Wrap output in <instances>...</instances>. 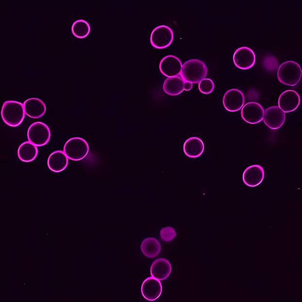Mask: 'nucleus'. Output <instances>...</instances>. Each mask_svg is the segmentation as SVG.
<instances>
[{"label": "nucleus", "instance_id": "nucleus-1", "mask_svg": "<svg viewBox=\"0 0 302 302\" xmlns=\"http://www.w3.org/2000/svg\"><path fill=\"white\" fill-rule=\"evenodd\" d=\"M207 71V67L203 61L192 59L183 65L180 76L185 82L199 83L205 78Z\"/></svg>", "mask_w": 302, "mask_h": 302}, {"label": "nucleus", "instance_id": "nucleus-2", "mask_svg": "<svg viewBox=\"0 0 302 302\" xmlns=\"http://www.w3.org/2000/svg\"><path fill=\"white\" fill-rule=\"evenodd\" d=\"M25 115L23 104L16 101H7L2 106L1 116L3 121L11 127L19 126Z\"/></svg>", "mask_w": 302, "mask_h": 302}, {"label": "nucleus", "instance_id": "nucleus-3", "mask_svg": "<svg viewBox=\"0 0 302 302\" xmlns=\"http://www.w3.org/2000/svg\"><path fill=\"white\" fill-rule=\"evenodd\" d=\"M302 75V71L300 65L292 60L281 64L277 72L279 81L290 86L296 85L300 81Z\"/></svg>", "mask_w": 302, "mask_h": 302}, {"label": "nucleus", "instance_id": "nucleus-4", "mask_svg": "<svg viewBox=\"0 0 302 302\" xmlns=\"http://www.w3.org/2000/svg\"><path fill=\"white\" fill-rule=\"evenodd\" d=\"M89 150L87 142L84 139L79 137L68 139L64 147V152L67 157L74 161L84 159L88 154Z\"/></svg>", "mask_w": 302, "mask_h": 302}, {"label": "nucleus", "instance_id": "nucleus-5", "mask_svg": "<svg viewBox=\"0 0 302 302\" xmlns=\"http://www.w3.org/2000/svg\"><path fill=\"white\" fill-rule=\"evenodd\" d=\"M27 137L29 141L36 147L44 146L50 140V131L46 124L35 122L28 128Z\"/></svg>", "mask_w": 302, "mask_h": 302}, {"label": "nucleus", "instance_id": "nucleus-6", "mask_svg": "<svg viewBox=\"0 0 302 302\" xmlns=\"http://www.w3.org/2000/svg\"><path fill=\"white\" fill-rule=\"evenodd\" d=\"M173 38V32L170 27L160 25L152 30L150 36V42L153 47L162 49L169 46Z\"/></svg>", "mask_w": 302, "mask_h": 302}, {"label": "nucleus", "instance_id": "nucleus-7", "mask_svg": "<svg viewBox=\"0 0 302 302\" xmlns=\"http://www.w3.org/2000/svg\"><path fill=\"white\" fill-rule=\"evenodd\" d=\"M233 59L236 67L242 69H248L255 64V55L252 49L243 46L235 50Z\"/></svg>", "mask_w": 302, "mask_h": 302}, {"label": "nucleus", "instance_id": "nucleus-8", "mask_svg": "<svg viewBox=\"0 0 302 302\" xmlns=\"http://www.w3.org/2000/svg\"><path fill=\"white\" fill-rule=\"evenodd\" d=\"M264 110L259 103L249 102L242 107L241 116L246 122L255 124L261 122L263 118Z\"/></svg>", "mask_w": 302, "mask_h": 302}, {"label": "nucleus", "instance_id": "nucleus-9", "mask_svg": "<svg viewBox=\"0 0 302 302\" xmlns=\"http://www.w3.org/2000/svg\"><path fill=\"white\" fill-rule=\"evenodd\" d=\"M244 102V95L238 89H230L223 96L224 107L229 112H234L239 110L243 107Z\"/></svg>", "mask_w": 302, "mask_h": 302}, {"label": "nucleus", "instance_id": "nucleus-10", "mask_svg": "<svg viewBox=\"0 0 302 302\" xmlns=\"http://www.w3.org/2000/svg\"><path fill=\"white\" fill-rule=\"evenodd\" d=\"M285 119V112L278 106H272L264 110L263 120L271 129L280 128L284 124Z\"/></svg>", "mask_w": 302, "mask_h": 302}, {"label": "nucleus", "instance_id": "nucleus-11", "mask_svg": "<svg viewBox=\"0 0 302 302\" xmlns=\"http://www.w3.org/2000/svg\"><path fill=\"white\" fill-rule=\"evenodd\" d=\"M182 64L180 60L173 55H168L162 59L159 64L161 72L168 77H173L180 74Z\"/></svg>", "mask_w": 302, "mask_h": 302}, {"label": "nucleus", "instance_id": "nucleus-12", "mask_svg": "<svg viewBox=\"0 0 302 302\" xmlns=\"http://www.w3.org/2000/svg\"><path fill=\"white\" fill-rule=\"evenodd\" d=\"M301 100L299 94L293 90L282 92L278 99V106L285 113L295 110L299 106Z\"/></svg>", "mask_w": 302, "mask_h": 302}, {"label": "nucleus", "instance_id": "nucleus-13", "mask_svg": "<svg viewBox=\"0 0 302 302\" xmlns=\"http://www.w3.org/2000/svg\"><path fill=\"white\" fill-rule=\"evenodd\" d=\"M141 291L145 299L150 301H155L161 294L162 291L161 283L160 280L152 276L149 277L143 282Z\"/></svg>", "mask_w": 302, "mask_h": 302}, {"label": "nucleus", "instance_id": "nucleus-14", "mask_svg": "<svg viewBox=\"0 0 302 302\" xmlns=\"http://www.w3.org/2000/svg\"><path fill=\"white\" fill-rule=\"evenodd\" d=\"M264 176L263 168L260 165H253L245 169L242 178L246 185L250 187H255L262 182Z\"/></svg>", "mask_w": 302, "mask_h": 302}, {"label": "nucleus", "instance_id": "nucleus-15", "mask_svg": "<svg viewBox=\"0 0 302 302\" xmlns=\"http://www.w3.org/2000/svg\"><path fill=\"white\" fill-rule=\"evenodd\" d=\"M26 115L34 118L42 117L46 111L44 102L36 98H31L26 100L23 103Z\"/></svg>", "mask_w": 302, "mask_h": 302}, {"label": "nucleus", "instance_id": "nucleus-16", "mask_svg": "<svg viewBox=\"0 0 302 302\" xmlns=\"http://www.w3.org/2000/svg\"><path fill=\"white\" fill-rule=\"evenodd\" d=\"M151 276L159 280L167 279L171 272L170 262L164 258L155 260L152 264L150 269Z\"/></svg>", "mask_w": 302, "mask_h": 302}, {"label": "nucleus", "instance_id": "nucleus-17", "mask_svg": "<svg viewBox=\"0 0 302 302\" xmlns=\"http://www.w3.org/2000/svg\"><path fill=\"white\" fill-rule=\"evenodd\" d=\"M204 146L202 140L196 136L187 139L183 146L185 154L190 158H197L203 153Z\"/></svg>", "mask_w": 302, "mask_h": 302}, {"label": "nucleus", "instance_id": "nucleus-18", "mask_svg": "<svg viewBox=\"0 0 302 302\" xmlns=\"http://www.w3.org/2000/svg\"><path fill=\"white\" fill-rule=\"evenodd\" d=\"M68 158L64 151H56L48 157L47 164L49 169L55 172H59L66 169L68 165Z\"/></svg>", "mask_w": 302, "mask_h": 302}, {"label": "nucleus", "instance_id": "nucleus-19", "mask_svg": "<svg viewBox=\"0 0 302 302\" xmlns=\"http://www.w3.org/2000/svg\"><path fill=\"white\" fill-rule=\"evenodd\" d=\"M184 84L185 82L179 76L168 77L164 83L163 90L169 95L176 96L184 91Z\"/></svg>", "mask_w": 302, "mask_h": 302}, {"label": "nucleus", "instance_id": "nucleus-20", "mask_svg": "<svg viewBox=\"0 0 302 302\" xmlns=\"http://www.w3.org/2000/svg\"><path fill=\"white\" fill-rule=\"evenodd\" d=\"M38 149L32 143L25 141L18 147L17 155L19 159L24 162H30L34 160L38 154Z\"/></svg>", "mask_w": 302, "mask_h": 302}, {"label": "nucleus", "instance_id": "nucleus-21", "mask_svg": "<svg viewBox=\"0 0 302 302\" xmlns=\"http://www.w3.org/2000/svg\"><path fill=\"white\" fill-rule=\"evenodd\" d=\"M142 253L149 258L156 257L160 252L161 245L159 241L154 237L145 239L141 244Z\"/></svg>", "mask_w": 302, "mask_h": 302}, {"label": "nucleus", "instance_id": "nucleus-22", "mask_svg": "<svg viewBox=\"0 0 302 302\" xmlns=\"http://www.w3.org/2000/svg\"><path fill=\"white\" fill-rule=\"evenodd\" d=\"M71 30L74 36L79 38H83L89 34L90 26L86 20L78 19L72 24Z\"/></svg>", "mask_w": 302, "mask_h": 302}, {"label": "nucleus", "instance_id": "nucleus-23", "mask_svg": "<svg viewBox=\"0 0 302 302\" xmlns=\"http://www.w3.org/2000/svg\"><path fill=\"white\" fill-rule=\"evenodd\" d=\"M215 84L213 81L209 78H204L199 84V89L203 94L211 93L214 89Z\"/></svg>", "mask_w": 302, "mask_h": 302}, {"label": "nucleus", "instance_id": "nucleus-24", "mask_svg": "<svg viewBox=\"0 0 302 302\" xmlns=\"http://www.w3.org/2000/svg\"><path fill=\"white\" fill-rule=\"evenodd\" d=\"M176 235L174 229L171 227L163 228L160 231L161 239L166 242L171 241Z\"/></svg>", "mask_w": 302, "mask_h": 302}, {"label": "nucleus", "instance_id": "nucleus-25", "mask_svg": "<svg viewBox=\"0 0 302 302\" xmlns=\"http://www.w3.org/2000/svg\"><path fill=\"white\" fill-rule=\"evenodd\" d=\"M192 86L193 85L192 83L188 82H185L184 84V90H185L186 91L190 90L192 88Z\"/></svg>", "mask_w": 302, "mask_h": 302}]
</instances>
